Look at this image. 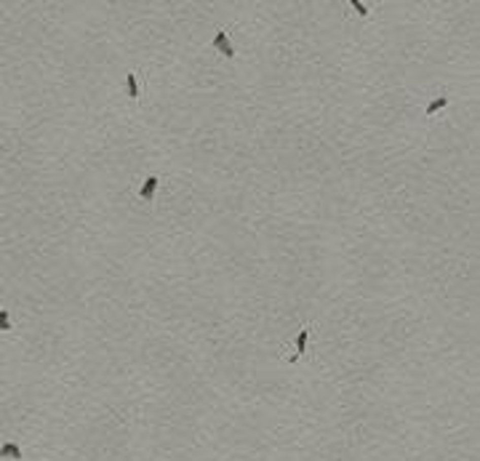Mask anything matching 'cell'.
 Here are the masks:
<instances>
[{
  "instance_id": "6da1fadb",
  "label": "cell",
  "mask_w": 480,
  "mask_h": 461,
  "mask_svg": "<svg viewBox=\"0 0 480 461\" xmlns=\"http://www.w3.org/2000/svg\"><path fill=\"white\" fill-rule=\"evenodd\" d=\"M310 333H312V326L307 323V326H301L299 328V333H296V339H294V352L288 354V360L294 363V360H299L301 354L307 352V341H310Z\"/></svg>"
},
{
  "instance_id": "5b68a950",
  "label": "cell",
  "mask_w": 480,
  "mask_h": 461,
  "mask_svg": "<svg viewBox=\"0 0 480 461\" xmlns=\"http://www.w3.org/2000/svg\"><path fill=\"white\" fill-rule=\"evenodd\" d=\"M0 458H8V461H19V458H22V448H19L16 443H6L3 448H0Z\"/></svg>"
},
{
  "instance_id": "3957f363",
  "label": "cell",
  "mask_w": 480,
  "mask_h": 461,
  "mask_svg": "<svg viewBox=\"0 0 480 461\" xmlns=\"http://www.w3.org/2000/svg\"><path fill=\"white\" fill-rule=\"evenodd\" d=\"M142 91H144L142 75H139V72H128V75H126V93H128V99L131 101H139L142 99Z\"/></svg>"
},
{
  "instance_id": "8992f818",
  "label": "cell",
  "mask_w": 480,
  "mask_h": 461,
  "mask_svg": "<svg viewBox=\"0 0 480 461\" xmlns=\"http://www.w3.org/2000/svg\"><path fill=\"white\" fill-rule=\"evenodd\" d=\"M448 107V96H437L432 104H427V110H424V115L427 118H432L435 112H440V110H445Z\"/></svg>"
},
{
  "instance_id": "52a82bcc",
  "label": "cell",
  "mask_w": 480,
  "mask_h": 461,
  "mask_svg": "<svg viewBox=\"0 0 480 461\" xmlns=\"http://www.w3.org/2000/svg\"><path fill=\"white\" fill-rule=\"evenodd\" d=\"M11 328V315H8V309H0V333Z\"/></svg>"
},
{
  "instance_id": "7a4b0ae2",
  "label": "cell",
  "mask_w": 480,
  "mask_h": 461,
  "mask_svg": "<svg viewBox=\"0 0 480 461\" xmlns=\"http://www.w3.org/2000/svg\"><path fill=\"white\" fill-rule=\"evenodd\" d=\"M211 48H216L219 54H222L224 59H232L235 56V46L229 43V32L227 29H219V32L214 35V40H211Z\"/></svg>"
},
{
  "instance_id": "277c9868",
  "label": "cell",
  "mask_w": 480,
  "mask_h": 461,
  "mask_svg": "<svg viewBox=\"0 0 480 461\" xmlns=\"http://www.w3.org/2000/svg\"><path fill=\"white\" fill-rule=\"evenodd\" d=\"M158 187H160V179L158 176H147L144 179V184H142V190H139V197L144 203H150L152 197H155V192H158Z\"/></svg>"
},
{
  "instance_id": "ba28073f",
  "label": "cell",
  "mask_w": 480,
  "mask_h": 461,
  "mask_svg": "<svg viewBox=\"0 0 480 461\" xmlns=\"http://www.w3.org/2000/svg\"><path fill=\"white\" fill-rule=\"evenodd\" d=\"M352 8H355V11H358L360 16H368V8L366 6H363V3H358V0H352V3H350Z\"/></svg>"
}]
</instances>
